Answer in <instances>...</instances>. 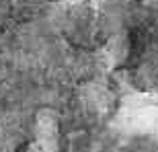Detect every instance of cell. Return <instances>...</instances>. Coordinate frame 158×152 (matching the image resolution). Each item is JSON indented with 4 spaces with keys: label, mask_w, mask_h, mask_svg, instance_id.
Returning <instances> with one entry per match:
<instances>
[{
    "label": "cell",
    "mask_w": 158,
    "mask_h": 152,
    "mask_svg": "<svg viewBox=\"0 0 158 152\" xmlns=\"http://www.w3.org/2000/svg\"><path fill=\"white\" fill-rule=\"evenodd\" d=\"M45 17L53 33L70 49L107 58L113 43V31L90 0H66Z\"/></svg>",
    "instance_id": "obj_1"
},
{
    "label": "cell",
    "mask_w": 158,
    "mask_h": 152,
    "mask_svg": "<svg viewBox=\"0 0 158 152\" xmlns=\"http://www.w3.org/2000/svg\"><path fill=\"white\" fill-rule=\"evenodd\" d=\"M113 31L107 62L113 72L125 60L135 35L158 27V0H90Z\"/></svg>",
    "instance_id": "obj_2"
},
{
    "label": "cell",
    "mask_w": 158,
    "mask_h": 152,
    "mask_svg": "<svg viewBox=\"0 0 158 152\" xmlns=\"http://www.w3.org/2000/svg\"><path fill=\"white\" fill-rule=\"evenodd\" d=\"M113 74L129 93L158 95V27L135 35L125 60Z\"/></svg>",
    "instance_id": "obj_3"
},
{
    "label": "cell",
    "mask_w": 158,
    "mask_h": 152,
    "mask_svg": "<svg viewBox=\"0 0 158 152\" xmlns=\"http://www.w3.org/2000/svg\"><path fill=\"white\" fill-rule=\"evenodd\" d=\"M62 2L66 0H0V33L43 17Z\"/></svg>",
    "instance_id": "obj_4"
},
{
    "label": "cell",
    "mask_w": 158,
    "mask_h": 152,
    "mask_svg": "<svg viewBox=\"0 0 158 152\" xmlns=\"http://www.w3.org/2000/svg\"><path fill=\"white\" fill-rule=\"evenodd\" d=\"M140 99H144V109H148V113L152 115L154 123L158 128V95H140Z\"/></svg>",
    "instance_id": "obj_5"
}]
</instances>
